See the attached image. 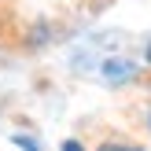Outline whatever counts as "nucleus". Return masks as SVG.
Instances as JSON below:
<instances>
[{
  "label": "nucleus",
  "instance_id": "1",
  "mask_svg": "<svg viewBox=\"0 0 151 151\" xmlns=\"http://www.w3.org/2000/svg\"><path fill=\"white\" fill-rule=\"evenodd\" d=\"M100 151H140V147H122V144H107V147H100Z\"/></svg>",
  "mask_w": 151,
  "mask_h": 151
},
{
  "label": "nucleus",
  "instance_id": "2",
  "mask_svg": "<svg viewBox=\"0 0 151 151\" xmlns=\"http://www.w3.org/2000/svg\"><path fill=\"white\" fill-rule=\"evenodd\" d=\"M63 151H81V144H78V140H66V144H63Z\"/></svg>",
  "mask_w": 151,
  "mask_h": 151
},
{
  "label": "nucleus",
  "instance_id": "3",
  "mask_svg": "<svg viewBox=\"0 0 151 151\" xmlns=\"http://www.w3.org/2000/svg\"><path fill=\"white\" fill-rule=\"evenodd\" d=\"M147 63H151V44H147Z\"/></svg>",
  "mask_w": 151,
  "mask_h": 151
}]
</instances>
